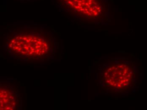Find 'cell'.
Here are the masks:
<instances>
[{"label":"cell","mask_w":147,"mask_h":110,"mask_svg":"<svg viewBox=\"0 0 147 110\" xmlns=\"http://www.w3.org/2000/svg\"><path fill=\"white\" fill-rule=\"evenodd\" d=\"M12 50L28 55H40L49 49V43L41 34L33 32H23L17 34L9 41Z\"/></svg>","instance_id":"6da1fadb"}]
</instances>
